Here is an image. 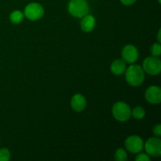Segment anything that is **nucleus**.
<instances>
[{"instance_id":"nucleus-3","label":"nucleus","mask_w":161,"mask_h":161,"mask_svg":"<svg viewBox=\"0 0 161 161\" xmlns=\"http://www.w3.org/2000/svg\"><path fill=\"white\" fill-rule=\"evenodd\" d=\"M112 113L115 119L120 122H124L131 116V109L127 103L118 102L113 105Z\"/></svg>"},{"instance_id":"nucleus-20","label":"nucleus","mask_w":161,"mask_h":161,"mask_svg":"<svg viewBox=\"0 0 161 161\" xmlns=\"http://www.w3.org/2000/svg\"><path fill=\"white\" fill-rule=\"evenodd\" d=\"M137 0H120L121 3L125 6H130V5L134 4Z\"/></svg>"},{"instance_id":"nucleus-4","label":"nucleus","mask_w":161,"mask_h":161,"mask_svg":"<svg viewBox=\"0 0 161 161\" xmlns=\"http://www.w3.org/2000/svg\"><path fill=\"white\" fill-rule=\"evenodd\" d=\"M44 8L39 3H31L25 8L24 15L30 20H38L44 15Z\"/></svg>"},{"instance_id":"nucleus-21","label":"nucleus","mask_w":161,"mask_h":161,"mask_svg":"<svg viewBox=\"0 0 161 161\" xmlns=\"http://www.w3.org/2000/svg\"><path fill=\"white\" fill-rule=\"evenodd\" d=\"M157 39H158V42H160V30H159L158 34H157Z\"/></svg>"},{"instance_id":"nucleus-11","label":"nucleus","mask_w":161,"mask_h":161,"mask_svg":"<svg viewBox=\"0 0 161 161\" xmlns=\"http://www.w3.org/2000/svg\"><path fill=\"white\" fill-rule=\"evenodd\" d=\"M96 20L95 18L92 15L86 14L84 17H82L81 22H80V26H81L82 30L85 32H90L93 31L95 27Z\"/></svg>"},{"instance_id":"nucleus-7","label":"nucleus","mask_w":161,"mask_h":161,"mask_svg":"<svg viewBox=\"0 0 161 161\" xmlns=\"http://www.w3.org/2000/svg\"><path fill=\"white\" fill-rule=\"evenodd\" d=\"M125 147L132 153H138L142 152L144 147V142L139 136L131 135L126 139Z\"/></svg>"},{"instance_id":"nucleus-9","label":"nucleus","mask_w":161,"mask_h":161,"mask_svg":"<svg viewBox=\"0 0 161 161\" xmlns=\"http://www.w3.org/2000/svg\"><path fill=\"white\" fill-rule=\"evenodd\" d=\"M145 97L151 104H159L161 102V89L157 86H151L146 89Z\"/></svg>"},{"instance_id":"nucleus-15","label":"nucleus","mask_w":161,"mask_h":161,"mask_svg":"<svg viewBox=\"0 0 161 161\" xmlns=\"http://www.w3.org/2000/svg\"><path fill=\"white\" fill-rule=\"evenodd\" d=\"M115 160L117 161H126L127 160V154L126 151L122 148H119L116 151Z\"/></svg>"},{"instance_id":"nucleus-8","label":"nucleus","mask_w":161,"mask_h":161,"mask_svg":"<svg viewBox=\"0 0 161 161\" xmlns=\"http://www.w3.org/2000/svg\"><path fill=\"white\" fill-rule=\"evenodd\" d=\"M122 58L126 63L134 64L138 60L139 53L136 47L134 45H127L123 48L121 52Z\"/></svg>"},{"instance_id":"nucleus-19","label":"nucleus","mask_w":161,"mask_h":161,"mask_svg":"<svg viewBox=\"0 0 161 161\" xmlns=\"http://www.w3.org/2000/svg\"><path fill=\"white\" fill-rule=\"evenodd\" d=\"M153 132V135H155V136L160 138V135H161V125L160 124H157V125L154 126Z\"/></svg>"},{"instance_id":"nucleus-16","label":"nucleus","mask_w":161,"mask_h":161,"mask_svg":"<svg viewBox=\"0 0 161 161\" xmlns=\"http://www.w3.org/2000/svg\"><path fill=\"white\" fill-rule=\"evenodd\" d=\"M10 159V152L9 149L3 148L0 149V161H8Z\"/></svg>"},{"instance_id":"nucleus-2","label":"nucleus","mask_w":161,"mask_h":161,"mask_svg":"<svg viewBox=\"0 0 161 161\" xmlns=\"http://www.w3.org/2000/svg\"><path fill=\"white\" fill-rule=\"evenodd\" d=\"M68 10L72 17L82 18L89 13V5L86 0H70Z\"/></svg>"},{"instance_id":"nucleus-14","label":"nucleus","mask_w":161,"mask_h":161,"mask_svg":"<svg viewBox=\"0 0 161 161\" xmlns=\"http://www.w3.org/2000/svg\"><path fill=\"white\" fill-rule=\"evenodd\" d=\"M131 115L136 119H142L146 116V112L143 108L140 106L135 107L133 110H131Z\"/></svg>"},{"instance_id":"nucleus-6","label":"nucleus","mask_w":161,"mask_h":161,"mask_svg":"<svg viewBox=\"0 0 161 161\" xmlns=\"http://www.w3.org/2000/svg\"><path fill=\"white\" fill-rule=\"evenodd\" d=\"M145 149L149 156L159 157L161 155V141L160 138H150L145 143Z\"/></svg>"},{"instance_id":"nucleus-5","label":"nucleus","mask_w":161,"mask_h":161,"mask_svg":"<svg viewBox=\"0 0 161 161\" xmlns=\"http://www.w3.org/2000/svg\"><path fill=\"white\" fill-rule=\"evenodd\" d=\"M142 69L144 72L151 75H158L161 71V61L157 57H149L143 61Z\"/></svg>"},{"instance_id":"nucleus-10","label":"nucleus","mask_w":161,"mask_h":161,"mask_svg":"<svg viewBox=\"0 0 161 161\" xmlns=\"http://www.w3.org/2000/svg\"><path fill=\"white\" fill-rule=\"evenodd\" d=\"M86 100L84 96L82 95V94H75L72 97V100H71V106H72V109L75 110L77 113H80V112L83 111L86 108Z\"/></svg>"},{"instance_id":"nucleus-13","label":"nucleus","mask_w":161,"mask_h":161,"mask_svg":"<svg viewBox=\"0 0 161 161\" xmlns=\"http://www.w3.org/2000/svg\"><path fill=\"white\" fill-rule=\"evenodd\" d=\"M24 13L20 10H14L9 15V20L14 25H18L24 20Z\"/></svg>"},{"instance_id":"nucleus-1","label":"nucleus","mask_w":161,"mask_h":161,"mask_svg":"<svg viewBox=\"0 0 161 161\" xmlns=\"http://www.w3.org/2000/svg\"><path fill=\"white\" fill-rule=\"evenodd\" d=\"M125 78L128 84L132 86H139L145 80V72L138 64H131L125 71Z\"/></svg>"},{"instance_id":"nucleus-18","label":"nucleus","mask_w":161,"mask_h":161,"mask_svg":"<svg viewBox=\"0 0 161 161\" xmlns=\"http://www.w3.org/2000/svg\"><path fill=\"white\" fill-rule=\"evenodd\" d=\"M136 161H150V157L146 153H139L135 157Z\"/></svg>"},{"instance_id":"nucleus-22","label":"nucleus","mask_w":161,"mask_h":161,"mask_svg":"<svg viewBox=\"0 0 161 161\" xmlns=\"http://www.w3.org/2000/svg\"><path fill=\"white\" fill-rule=\"evenodd\" d=\"M160 2H161V0H158V3H160Z\"/></svg>"},{"instance_id":"nucleus-17","label":"nucleus","mask_w":161,"mask_h":161,"mask_svg":"<svg viewBox=\"0 0 161 161\" xmlns=\"http://www.w3.org/2000/svg\"><path fill=\"white\" fill-rule=\"evenodd\" d=\"M151 53L154 57H160L161 53V47L160 42L158 43H154L151 47Z\"/></svg>"},{"instance_id":"nucleus-12","label":"nucleus","mask_w":161,"mask_h":161,"mask_svg":"<svg viewBox=\"0 0 161 161\" xmlns=\"http://www.w3.org/2000/svg\"><path fill=\"white\" fill-rule=\"evenodd\" d=\"M110 69L114 75H120L125 72L127 69V63L123 59H116L112 63Z\"/></svg>"}]
</instances>
